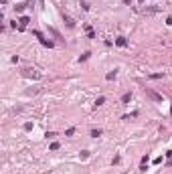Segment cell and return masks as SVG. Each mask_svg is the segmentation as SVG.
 Listing matches in <instances>:
<instances>
[{"label":"cell","instance_id":"obj_12","mask_svg":"<svg viewBox=\"0 0 172 174\" xmlns=\"http://www.w3.org/2000/svg\"><path fill=\"white\" fill-rule=\"evenodd\" d=\"M59 148H61V146H59V142H53V144H51V150H53V152H55V150H59Z\"/></svg>","mask_w":172,"mask_h":174},{"label":"cell","instance_id":"obj_1","mask_svg":"<svg viewBox=\"0 0 172 174\" xmlns=\"http://www.w3.org/2000/svg\"><path fill=\"white\" fill-rule=\"evenodd\" d=\"M20 75L27 77V79H41L43 77V73L39 69H35V67H23L20 69Z\"/></svg>","mask_w":172,"mask_h":174},{"label":"cell","instance_id":"obj_18","mask_svg":"<svg viewBox=\"0 0 172 174\" xmlns=\"http://www.w3.org/2000/svg\"><path fill=\"white\" fill-rule=\"evenodd\" d=\"M138 2H140V4H142V2H144V0H138Z\"/></svg>","mask_w":172,"mask_h":174},{"label":"cell","instance_id":"obj_11","mask_svg":"<svg viewBox=\"0 0 172 174\" xmlns=\"http://www.w3.org/2000/svg\"><path fill=\"white\" fill-rule=\"evenodd\" d=\"M91 136H93V138H99V136H101V130H91Z\"/></svg>","mask_w":172,"mask_h":174},{"label":"cell","instance_id":"obj_3","mask_svg":"<svg viewBox=\"0 0 172 174\" xmlns=\"http://www.w3.org/2000/svg\"><path fill=\"white\" fill-rule=\"evenodd\" d=\"M29 23H31V18H29V16H23V18H20V20H18V25H16V23H14V27H16V29H18V31H25V29H27V25H29Z\"/></svg>","mask_w":172,"mask_h":174},{"label":"cell","instance_id":"obj_13","mask_svg":"<svg viewBox=\"0 0 172 174\" xmlns=\"http://www.w3.org/2000/svg\"><path fill=\"white\" fill-rule=\"evenodd\" d=\"M89 55H91L89 51H87V53H83V55H81V61H87V59H89Z\"/></svg>","mask_w":172,"mask_h":174},{"label":"cell","instance_id":"obj_8","mask_svg":"<svg viewBox=\"0 0 172 174\" xmlns=\"http://www.w3.org/2000/svg\"><path fill=\"white\" fill-rule=\"evenodd\" d=\"M130 99H132V93H124V95H122V101H124V103H128Z\"/></svg>","mask_w":172,"mask_h":174},{"label":"cell","instance_id":"obj_5","mask_svg":"<svg viewBox=\"0 0 172 174\" xmlns=\"http://www.w3.org/2000/svg\"><path fill=\"white\" fill-rule=\"evenodd\" d=\"M158 10H160V6H150V8H144L142 12H144V14H154V12H158Z\"/></svg>","mask_w":172,"mask_h":174},{"label":"cell","instance_id":"obj_2","mask_svg":"<svg viewBox=\"0 0 172 174\" xmlns=\"http://www.w3.org/2000/svg\"><path fill=\"white\" fill-rule=\"evenodd\" d=\"M146 97H148V99H152V101H156V103L162 101V95L156 93V91H152V89H146Z\"/></svg>","mask_w":172,"mask_h":174},{"label":"cell","instance_id":"obj_15","mask_svg":"<svg viewBox=\"0 0 172 174\" xmlns=\"http://www.w3.org/2000/svg\"><path fill=\"white\" fill-rule=\"evenodd\" d=\"M81 8H83V10H89V8H91V6H89V4H87V2H81Z\"/></svg>","mask_w":172,"mask_h":174},{"label":"cell","instance_id":"obj_6","mask_svg":"<svg viewBox=\"0 0 172 174\" xmlns=\"http://www.w3.org/2000/svg\"><path fill=\"white\" fill-rule=\"evenodd\" d=\"M116 45H118V47H126V45H128V41H126L124 37H118V39H116Z\"/></svg>","mask_w":172,"mask_h":174},{"label":"cell","instance_id":"obj_4","mask_svg":"<svg viewBox=\"0 0 172 174\" xmlns=\"http://www.w3.org/2000/svg\"><path fill=\"white\" fill-rule=\"evenodd\" d=\"M63 20H65V25H67L69 29H73V27H75V20H73L71 16H67V14H63Z\"/></svg>","mask_w":172,"mask_h":174},{"label":"cell","instance_id":"obj_17","mask_svg":"<svg viewBox=\"0 0 172 174\" xmlns=\"http://www.w3.org/2000/svg\"><path fill=\"white\" fill-rule=\"evenodd\" d=\"M152 79H162V73H154V75H150Z\"/></svg>","mask_w":172,"mask_h":174},{"label":"cell","instance_id":"obj_14","mask_svg":"<svg viewBox=\"0 0 172 174\" xmlns=\"http://www.w3.org/2000/svg\"><path fill=\"white\" fill-rule=\"evenodd\" d=\"M25 130H27V132H31V130H33V124H31V122H27V124H25Z\"/></svg>","mask_w":172,"mask_h":174},{"label":"cell","instance_id":"obj_10","mask_svg":"<svg viewBox=\"0 0 172 174\" xmlns=\"http://www.w3.org/2000/svg\"><path fill=\"white\" fill-rule=\"evenodd\" d=\"M105 79H107V81H112V79H116V71H110V73L105 75Z\"/></svg>","mask_w":172,"mask_h":174},{"label":"cell","instance_id":"obj_7","mask_svg":"<svg viewBox=\"0 0 172 174\" xmlns=\"http://www.w3.org/2000/svg\"><path fill=\"white\" fill-rule=\"evenodd\" d=\"M14 8H16V12H23V10L27 8V4H25V2H20V4H16Z\"/></svg>","mask_w":172,"mask_h":174},{"label":"cell","instance_id":"obj_9","mask_svg":"<svg viewBox=\"0 0 172 174\" xmlns=\"http://www.w3.org/2000/svg\"><path fill=\"white\" fill-rule=\"evenodd\" d=\"M105 103V97L101 95V97H97V101H95V107H99V105H103Z\"/></svg>","mask_w":172,"mask_h":174},{"label":"cell","instance_id":"obj_16","mask_svg":"<svg viewBox=\"0 0 172 174\" xmlns=\"http://www.w3.org/2000/svg\"><path fill=\"white\" fill-rule=\"evenodd\" d=\"M73 134H75V130H73V128H69L67 132H65V136H73Z\"/></svg>","mask_w":172,"mask_h":174}]
</instances>
